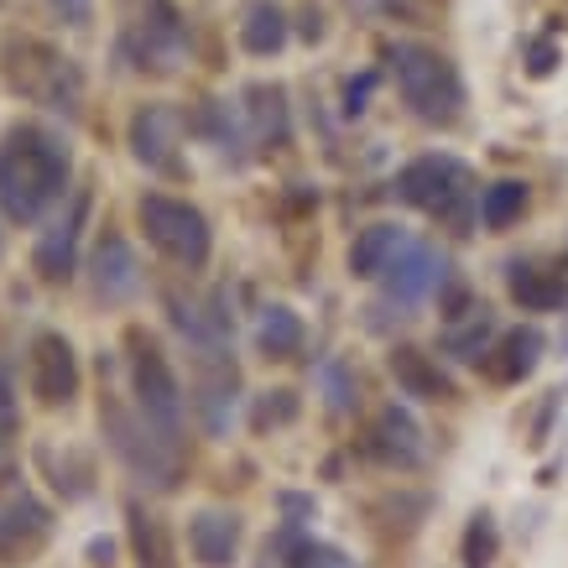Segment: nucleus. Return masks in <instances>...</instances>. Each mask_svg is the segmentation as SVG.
<instances>
[{"label":"nucleus","instance_id":"nucleus-7","mask_svg":"<svg viewBox=\"0 0 568 568\" xmlns=\"http://www.w3.org/2000/svg\"><path fill=\"white\" fill-rule=\"evenodd\" d=\"M26 375H32V396L42 407H68L79 396V354H74V345L63 334H37L32 339Z\"/></svg>","mask_w":568,"mask_h":568},{"label":"nucleus","instance_id":"nucleus-18","mask_svg":"<svg viewBox=\"0 0 568 568\" xmlns=\"http://www.w3.org/2000/svg\"><path fill=\"white\" fill-rule=\"evenodd\" d=\"M407 245V236L396 230V225H371L365 236L354 240V251H350V272L354 276H365V282H375V276H386V266L396 261V251Z\"/></svg>","mask_w":568,"mask_h":568},{"label":"nucleus","instance_id":"nucleus-5","mask_svg":"<svg viewBox=\"0 0 568 568\" xmlns=\"http://www.w3.org/2000/svg\"><path fill=\"white\" fill-rule=\"evenodd\" d=\"M141 225H146V240L162 255H173L183 266H204L209 261V219L198 215L194 204L167 194H146L141 198Z\"/></svg>","mask_w":568,"mask_h":568},{"label":"nucleus","instance_id":"nucleus-1","mask_svg":"<svg viewBox=\"0 0 568 568\" xmlns=\"http://www.w3.org/2000/svg\"><path fill=\"white\" fill-rule=\"evenodd\" d=\"M68 194V146L42 125H11L0 136V209L17 225H37Z\"/></svg>","mask_w":568,"mask_h":568},{"label":"nucleus","instance_id":"nucleus-23","mask_svg":"<svg viewBox=\"0 0 568 568\" xmlns=\"http://www.w3.org/2000/svg\"><path fill=\"white\" fill-rule=\"evenodd\" d=\"M131 548H136L141 568H173V543L146 506H131Z\"/></svg>","mask_w":568,"mask_h":568},{"label":"nucleus","instance_id":"nucleus-21","mask_svg":"<svg viewBox=\"0 0 568 568\" xmlns=\"http://www.w3.org/2000/svg\"><path fill=\"white\" fill-rule=\"evenodd\" d=\"M511 297H516L522 308H537V314H548V308H564L568 282H564L558 272H537V266H511Z\"/></svg>","mask_w":568,"mask_h":568},{"label":"nucleus","instance_id":"nucleus-6","mask_svg":"<svg viewBox=\"0 0 568 568\" xmlns=\"http://www.w3.org/2000/svg\"><path fill=\"white\" fill-rule=\"evenodd\" d=\"M131 386H136L141 412H146L157 428L177 433V423H183V386H177L167 354L141 329H131Z\"/></svg>","mask_w":568,"mask_h":568},{"label":"nucleus","instance_id":"nucleus-31","mask_svg":"<svg viewBox=\"0 0 568 568\" xmlns=\"http://www.w3.org/2000/svg\"><path fill=\"white\" fill-rule=\"evenodd\" d=\"M324 381H329V402H334V407H339V412H345V407H350V381H345V371H339V365H334V360H329V365H324Z\"/></svg>","mask_w":568,"mask_h":568},{"label":"nucleus","instance_id":"nucleus-26","mask_svg":"<svg viewBox=\"0 0 568 568\" xmlns=\"http://www.w3.org/2000/svg\"><path fill=\"white\" fill-rule=\"evenodd\" d=\"M495 548H501L495 522L480 511V516L470 522V532H465V568H490V564H495Z\"/></svg>","mask_w":568,"mask_h":568},{"label":"nucleus","instance_id":"nucleus-28","mask_svg":"<svg viewBox=\"0 0 568 568\" xmlns=\"http://www.w3.org/2000/svg\"><path fill=\"white\" fill-rule=\"evenodd\" d=\"M17 428H21V407H17V386H11V371L0 365V459L6 449L17 444Z\"/></svg>","mask_w":568,"mask_h":568},{"label":"nucleus","instance_id":"nucleus-24","mask_svg":"<svg viewBox=\"0 0 568 568\" xmlns=\"http://www.w3.org/2000/svg\"><path fill=\"white\" fill-rule=\"evenodd\" d=\"M527 209V183H490L485 194H480V225L485 230H511L516 219Z\"/></svg>","mask_w":568,"mask_h":568},{"label":"nucleus","instance_id":"nucleus-25","mask_svg":"<svg viewBox=\"0 0 568 568\" xmlns=\"http://www.w3.org/2000/svg\"><path fill=\"white\" fill-rule=\"evenodd\" d=\"M537 354H543V334H537V329H516V334H506V339H501V360H495L490 371H495V381H522V375H532Z\"/></svg>","mask_w":568,"mask_h":568},{"label":"nucleus","instance_id":"nucleus-8","mask_svg":"<svg viewBox=\"0 0 568 568\" xmlns=\"http://www.w3.org/2000/svg\"><path fill=\"white\" fill-rule=\"evenodd\" d=\"M236 360L225 354V345H198V381H194V407L209 433L230 428V407H236Z\"/></svg>","mask_w":568,"mask_h":568},{"label":"nucleus","instance_id":"nucleus-20","mask_svg":"<svg viewBox=\"0 0 568 568\" xmlns=\"http://www.w3.org/2000/svg\"><path fill=\"white\" fill-rule=\"evenodd\" d=\"M245 110H251V131L255 141H266V146H282L287 141V95L276 89V84H255L245 89Z\"/></svg>","mask_w":568,"mask_h":568},{"label":"nucleus","instance_id":"nucleus-2","mask_svg":"<svg viewBox=\"0 0 568 568\" xmlns=\"http://www.w3.org/2000/svg\"><path fill=\"white\" fill-rule=\"evenodd\" d=\"M392 74H396V89L407 99L412 110L423 120H438L449 125L465 105V84L454 74V63L433 47H417V42H396L392 47Z\"/></svg>","mask_w":568,"mask_h":568},{"label":"nucleus","instance_id":"nucleus-13","mask_svg":"<svg viewBox=\"0 0 568 568\" xmlns=\"http://www.w3.org/2000/svg\"><path fill=\"white\" fill-rule=\"evenodd\" d=\"M438 282H444V261H438L428 245H412V240L396 251L392 266H386V293H392V303H417V297H428Z\"/></svg>","mask_w":568,"mask_h":568},{"label":"nucleus","instance_id":"nucleus-17","mask_svg":"<svg viewBox=\"0 0 568 568\" xmlns=\"http://www.w3.org/2000/svg\"><path fill=\"white\" fill-rule=\"evenodd\" d=\"M282 42H287V17H282V6H272V0L245 6V17H240V47L255 53V58H272V53H282Z\"/></svg>","mask_w":568,"mask_h":568},{"label":"nucleus","instance_id":"nucleus-11","mask_svg":"<svg viewBox=\"0 0 568 568\" xmlns=\"http://www.w3.org/2000/svg\"><path fill=\"white\" fill-rule=\"evenodd\" d=\"M183 47H188V26L177 17V6L173 0H146V17H141V68L152 63L157 74H167V68H177Z\"/></svg>","mask_w":568,"mask_h":568},{"label":"nucleus","instance_id":"nucleus-27","mask_svg":"<svg viewBox=\"0 0 568 568\" xmlns=\"http://www.w3.org/2000/svg\"><path fill=\"white\" fill-rule=\"evenodd\" d=\"M485 334H490V318L474 314L470 329H449V334H444V350L459 354V360H474V354H485Z\"/></svg>","mask_w":568,"mask_h":568},{"label":"nucleus","instance_id":"nucleus-29","mask_svg":"<svg viewBox=\"0 0 568 568\" xmlns=\"http://www.w3.org/2000/svg\"><path fill=\"white\" fill-rule=\"evenodd\" d=\"M293 568H354V564L339 548H329V543H297Z\"/></svg>","mask_w":568,"mask_h":568},{"label":"nucleus","instance_id":"nucleus-10","mask_svg":"<svg viewBox=\"0 0 568 568\" xmlns=\"http://www.w3.org/2000/svg\"><path fill=\"white\" fill-rule=\"evenodd\" d=\"M365 454L381 459L386 470H417L423 465V428L407 407H381L365 428Z\"/></svg>","mask_w":568,"mask_h":568},{"label":"nucleus","instance_id":"nucleus-22","mask_svg":"<svg viewBox=\"0 0 568 568\" xmlns=\"http://www.w3.org/2000/svg\"><path fill=\"white\" fill-rule=\"evenodd\" d=\"M255 345H261L266 360H293L303 350V318L293 308H266L261 329H255Z\"/></svg>","mask_w":568,"mask_h":568},{"label":"nucleus","instance_id":"nucleus-32","mask_svg":"<svg viewBox=\"0 0 568 568\" xmlns=\"http://www.w3.org/2000/svg\"><path fill=\"white\" fill-rule=\"evenodd\" d=\"M53 11H58L68 26H84V21H89V11H95V0H53Z\"/></svg>","mask_w":568,"mask_h":568},{"label":"nucleus","instance_id":"nucleus-12","mask_svg":"<svg viewBox=\"0 0 568 568\" xmlns=\"http://www.w3.org/2000/svg\"><path fill=\"white\" fill-rule=\"evenodd\" d=\"M84 215H89V194L74 198L68 219H58V225L37 240V276L42 282H68V276H74V251H79Z\"/></svg>","mask_w":568,"mask_h":568},{"label":"nucleus","instance_id":"nucleus-19","mask_svg":"<svg viewBox=\"0 0 568 568\" xmlns=\"http://www.w3.org/2000/svg\"><path fill=\"white\" fill-rule=\"evenodd\" d=\"M392 371H396V381H402V392H407V396H423V402H444V396H454L449 375L438 371L423 350H396L392 354Z\"/></svg>","mask_w":568,"mask_h":568},{"label":"nucleus","instance_id":"nucleus-16","mask_svg":"<svg viewBox=\"0 0 568 568\" xmlns=\"http://www.w3.org/2000/svg\"><path fill=\"white\" fill-rule=\"evenodd\" d=\"M141 287V266H136V251L125 245L120 236H105L95 251V293L105 303H120Z\"/></svg>","mask_w":568,"mask_h":568},{"label":"nucleus","instance_id":"nucleus-3","mask_svg":"<svg viewBox=\"0 0 568 568\" xmlns=\"http://www.w3.org/2000/svg\"><path fill=\"white\" fill-rule=\"evenodd\" d=\"M396 194L407 198L412 209H428V215L449 219L454 230L465 236L474 219V188H470V173L459 167L454 157H417L396 173Z\"/></svg>","mask_w":568,"mask_h":568},{"label":"nucleus","instance_id":"nucleus-9","mask_svg":"<svg viewBox=\"0 0 568 568\" xmlns=\"http://www.w3.org/2000/svg\"><path fill=\"white\" fill-rule=\"evenodd\" d=\"M47 532H53V511L32 490L6 495L0 501V564H26L47 543Z\"/></svg>","mask_w":568,"mask_h":568},{"label":"nucleus","instance_id":"nucleus-30","mask_svg":"<svg viewBox=\"0 0 568 568\" xmlns=\"http://www.w3.org/2000/svg\"><path fill=\"white\" fill-rule=\"evenodd\" d=\"M297 412V396L293 392H276V402H261L255 407V428H272V423H287Z\"/></svg>","mask_w":568,"mask_h":568},{"label":"nucleus","instance_id":"nucleus-33","mask_svg":"<svg viewBox=\"0 0 568 568\" xmlns=\"http://www.w3.org/2000/svg\"><path fill=\"white\" fill-rule=\"evenodd\" d=\"M532 68H537V74H548V68H553V47H537V63H532Z\"/></svg>","mask_w":568,"mask_h":568},{"label":"nucleus","instance_id":"nucleus-15","mask_svg":"<svg viewBox=\"0 0 568 568\" xmlns=\"http://www.w3.org/2000/svg\"><path fill=\"white\" fill-rule=\"evenodd\" d=\"M188 548L204 568H230L240 548V522L230 511H198L194 527H188Z\"/></svg>","mask_w":568,"mask_h":568},{"label":"nucleus","instance_id":"nucleus-14","mask_svg":"<svg viewBox=\"0 0 568 568\" xmlns=\"http://www.w3.org/2000/svg\"><path fill=\"white\" fill-rule=\"evenodd\" d=\"M183 136V116L167 110V105H146L136 120H131V146L146 167H173V146Z\"/></svg>","mask_w":568,"mask_h":568},{"label":"nucleus","instance_id":"nucleus-4","mask_svg":"<svg viewBox=\"0 0 568 568\" xmlns=\"http://www.w3.org/2000/svg\"><path fill=\"white\" fill-rule=\"evenodd\" d=\"M105 433H110V449L131 465V470L157 490H173L177 474H183V459H177V433L157 428L146 412L131 417L120 407H105Z\"/></svg>","mask_w":568,"mask_h":568}]
</instances>
